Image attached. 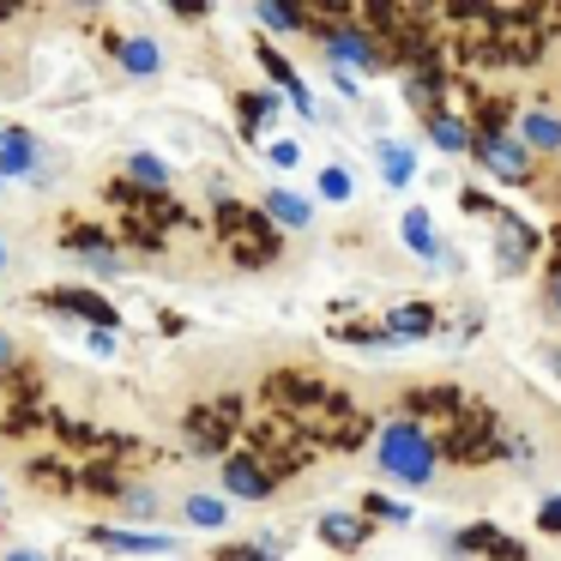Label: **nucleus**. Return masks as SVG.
I'll use <instances>...</instances> for the list:
<instances>
[{
	"instance_id": "obj_1",
	"label": "nucleus",
	"mask_w": 561,
	"mask_h": 561,
	"mask_svg": "<svg viewBox=\"0 0 561 561\" xmlns=\"http://www.w3.org/2000/svg\"><path fill=\"white\" fill-rule=\"evenodd\" d=\"M211 224H218L224 254H230L242 272H260V266H272V260L284 254V236L272 230V218L260 206H242V199L218 194L211 199Z\"/></svg>"
},
{
	"instance_id": "obj_2",
	"label": "nucleus",
	"mask_w": 561,
	"mask_h": 561,
	"mask_svg": "<svg viewBox=\"0 0 561 561\" xmlns=\"http://www.w3.org/2000/svg\"><path fill=\"white\" fill-rule=\"evenodd\" d=\"M375 459H380V471H387L392 483L423 489V483H435L440 447H435V435H428L423 423H411V416H392V423H380V435H375Z\"/></svg>"
},
{
	"instance_id": "obj_3",
	"label": "nucleus",
	"mask_w": 561,
	"mask_h": 561,
	"mask_svg": "<svg viewBox=\"0 0 561 561\" xmlns=\"http://www.w3.org/2000/svg\"><path fill=\"white\" fill-rule=\"evenodd\" d=\"M182 428H187V447H194L199 459H230V453H236V428H242V399L224 392L218 404H194Z\"/></svg>"
},
{
	"instance_id": "obj_4",
	"label": "nucleus",
	"mask_w": 561,
	"mask_h": 561,
	"mask_svg": "<svg viewBox=\"0 0 561 561\" xmlns=\"http://www.w3.org/2000/svg\"><path fill=\"white\" fill-rule=\"evenodd\" d=\"M314 37H320V49H327V61H332V73H380L387 67V49H380V37H368V31H356V25H320L314 19Z\"/></svg>"
},
{
	"instance_id": "obj_5",
	"label": "nucleus",
	"mask_w": 561,
	"mask_h": 561,
	"mask_svg": "<svg viewBox=\"0 0 561 561\" xmlns=\"http://www.w3.org/2000/svg\"><path fill=\"white\" fill-rule=\"evenodd\" d=\"M471 158L483 163L495 182H507V187H525L537 175V158L513 139V127H507V134H471Z\"/></svg>"
},
{
	"instance_id": "obj_6",
	"label": "nucleus",
	"mask_w": 561,
	"mask_h": 561,
	"mask_svg": "<svg viewBox=\"0 0 561 561\" xmlns=\"http://www.w3.org/2000/svg\"><path fill=\"white\" fill-rule=\"evenodd\" d=\"M440 549L447 556H483V561H531V549L519 543V537H507L501 525H465V531H453V537H440Z\"/></svg>"
},
{
	"instance_id": "obj_7",
	"label": "nucleus",
	"mask_w": 561,
	"mask_h": 561,
	"mask_svg": "<svg viewBox=\"0 0 561 561\" xmlns=\"http://www.w3.org/2000/svg\"><path fill=\"white\" fill-rule=\"evenodd\" d=\"M272 399L284 404V411H296V416H308V411H332V399L339 392L327 387V380H314L308 368H284V375H272Z\"/></svg>"
},
{
	"instance_id": "obj_8",
	"label": "nucleus",
	"mask_w": 561,
	"mask_h": 561,
	"mask_svg": "<svg viewBox=\"0 0 561 561\" xmlns=\"http://www.w3.org/2000/svg\"><path fill=\"white\" fill-rule=\"evenodd\" d=\"M224 495H230V501H272V495H278V477H272L266 465L242 447V453L224 459Z\"/></svg>"
},
{
	"instance_id": "obj_9",
	"label": "nucleus",
	"mask_w": 561,
	"mask_h": 561,
	"mask_svg": "<svg viewBox=\"0 0 561 561\" xmlns=\"http://www.w3.org/2000/svg\"><path fill=\"white\" fill-rule=\"evenodd\" d=\"M513 139H519L531 158H561V115L543 110V103H531V110H519V122H513Z\"/></svg>"
},
{
	"instance_id": "obj_10",
	"label": "nucleus",
	"mask_w": 561,
	"mask_h": 561,
	"mask_svg": "<svg viewBox=\"0 0 561 561\" xmlns=\"http://www.w3.org/2000/svg\"><path fill=\"white\" fill-rule=\"evenodd\" d=\"M43 170V151L25 127H0V182H31Z\"/></svg>"
},
{
	"instance_id": "obj_11",
	"label": "nucleus",
	"mask_w": 561,
	"mask_h": 561,
	"mask_svg": "<svg viewBox=\"0 0 561 561\" xmlns=\"http://www.w3.org/2000/svg\"><path fill=\"white\" fill-rule=\"evenodd\" d=\"M380 332H387V344H416L428 332H440V314H435V302H399V308H387Z\"/></svg>"
},
{
	"instance_id": "obj_12",
	"label": "nucleus",
	"mask_w": 561,
	"mask_h": 561,
	"mask_svg": "<svg viewBox=\"0 0 561 561\" xmlns=\"http://www.w3.org/2000/svg\"><path fill=\"white\" fill-rule=\"evenodd\" d=\"M260 211L272 218V230H278V236H290V230L308 236V230H314V206H308L296 187H266V206H260Z\"/></svg>"
},
{
	"instance_id": "obj_13",
	"label": "nucleus",
	"mask_w": 561,
	"mask_h": 561,
	"mask_svg": "<svg viewBox=\"0 0 561 561\" xmlns=\"http://www.w3.org/2000/svg\"><path fill=\"white\" fill-rule=\"evenodd\" d=\"M85 537L98 549H115V556H170L175 549V537H163V531H115V525H91Z\"/></svg>"
},
{
	"instance_id": "obj_14",
	"label": "nucleus",
	"mask_w": 561,
	"mask_h": 561,
	"mask_svg": "<svg viewBox=\"0 0 561 561\" xmlns=\"http://www.w3.org/2000/svg\"><path fill=\"white\" fill-rule=\"evenodd\" d=\"M435 416V428H453L465 416V392L459 387H416V392H404V416Z\"/></svg>"
},
{
	"instance_id": "obj_15",
	"label": "nucleus",
	"mask_w": 561,
	"mask_h": 561,
	"mask_svg": "<svg viewBox=\"0 0 561 561\" xmlns=\"http://www.w3.org/2000/svg\"><path fill=\"white\" fill-rule=\"evenodd\" d=\"M254 61L266 67V79H272L278 91H290V103H296V110H302V115H314V91L302 85V73H296V67L284 61V55L272 49V43H260V49H254Z\"/></svg>"
},
{
	"instance_id": "obj_16",
	"label": "nucleus",
	"mask_w": 561,
	"mask_h": 561,
	"mask_svg": "<svg viewBox=\"0 0 561 561\" xmlns=\"http://www.w3.org/2000/svg\"><path fill=\"white\" fill-rule=\"evenodd\" d=\"M110 55L127 67L134 79H158L163 73V49L151 37H110Z\"/></svg>"
},
{
	"instance_id": "obj_17",
	"label": "nucleus",
	"mask_w": 561,
	"mask_h": 561,
	"mask_svg": "<svg viewBox=\"0 0 561 561\" xmlns=\"http://www.w3.org/2000/svg\"><path fill=\"white\" fill-rule=\"evenodd\" d=\"M368 537H375V525L363 519V513H320V543H332V549H363Z\"/></svg>"
},
{
	"instance_id": "obj_18",
	"label": "nucleus",
	"mask_w": 561,
	"mask_h": 561,
	"mask_svg": "<svg viewBox=\"0 0 561 561\" xmlns=\"http://www.w3.org/2000/svg\"><path fill=\"white\" fill-rule=\"evenodd\" d=\"M375 170H380V182H387V187H411L416 151L404 146V139H375Z\"/></svg>"
},
{
	"instance_id": "obj_19",
	"label": "nucleus",
	"mask_w": 561,
	"mask_h": 561,
	"mask_svg": "<svg viewBox=\"0 0 561 561\" xmlns=\"http://www.w3.org/2000/svg\"><path fill=\"white\" fill-rule=\"evenodd\" d=\"M399 230H404V248H411L416 260H440V236H435V218H428L423 206H411L399 218Z\"/></svg>"
},
{
	"instance_id": "obj_20",
	"label": "nucleus",
	"mask_w": 561,
	"mask_h": 561,
	"mask_svg": "<svg viewBox=\"0 0 561 561\" xmlns=\"http://www.w3.org/2000/svg\"><path fill=\"white\" fill-rule=\"evenodd\" d=\"M127 187H139V194H170V163L163 158H151V151H134L127 158Z\"/></svg>"
},
{
	"instance_id": "obj_21",
	"label": "nucleus",
	"mask_w": 561,
	"mask_h": 561,
	"mask_svg": "<svg viewBox=\"0 0 561 561\" xmlns=\"http://www.w3.org/2000/svg\"><path fill=\"white\" fill-rule=\"evenodd\" d=\"M428 122V139H435V151H447V158H459V151H471V122H459L453 110L440 115H423Z\"/></svg>"
},
{
	"instance_id": "obj_22",
	"label": "nucleus",
	"mask_w": 561,
	"mask_h": 561,
	"mask_svg": "<svg viewBox=\"0 0 561 561\" xmlns=\"http://www.w3.org/2000/svg\"><path fill=\"white\" fill-rule=\"evenodd\" d=\"M272 115H278V98H272V91H248V98L236 103V122H242V139L266 134V127H272Z\"/></svg>"
},
{
	"instance_id": "obj_23",
	"label": "nucleus",
	"mask_w": 561,
	"mask_h": 561,
	"mask_svg": "<svg viewBox=\"0 0 561 561\" xmlns=\"http://www.w3.org/2000/svg\"><path fill=\"white\" fill-rule=\"evenodd\" d=\"M37 423H49V411H43V404H31V399H13V404H7V416H0V435L25 440Z\"/></svg>"
},
{
	"instance_id": "obj_24",
	"label": "nucleus",
	"mask_w": 561,
	"mask_h": 561,
	"mask_svg": "<svg viewBox=\"0 0 561 561\" xmlns=\"http://www.w3.org/2000/svg\"><path fill=\"white\" fill-rule=\"evenodd\" d=\"M284 556V537H254V543H230V549H218L211 561H278Z\"/></svg>"
},
{
	"instance_id": "obj_25",
	"label": "nucleus",
	"mask_w": 561,
	"mask_h": 561,
	"mask_svg": "<svg viewBox=\"0 0 561 561\" xmlns=\"http://www.w3.org/2000/svg\"><path fill=\"white\" fill-rule=\"evenodd\" d=\"M115 501H122V513H127V519H158V507H163V501H158V489H151V483H127Z\"/></svg>"
},
{
	"instance_id": "obj_26",
	"label": "nucleus",
	"mask_w": 561,
	"mask_h": 561,
	"mask_svg": "<svg viewBox=\"0 0 561 561\" xmlns=\"http://www.w3.org/2000/svg\"><path fill=\"white\" fill-rule=\"evenodd\" d=\"M254 19L266 31H314V13H302V7H254Z\"/></svg>"
},
{
	"instance_id": "obj_27",
	"label": "nucleus",
	"mask_w": 561,
	"mask_h": 561,
	"mask_svg": "<svg viewBox=\"0 0 561 561\" xmlns=\"http://www.w3.org/2000/svg\"><path fill=\"white\" fill-rule=\"evenodd\" d=\"M182 513H187V525H199V531H218L224 525V501L218 495H187Z\"/></svg>"
},
{
	"instance_id": "obj_28",
	"label": "nucleus",
	"mask_w": 561,
	"mask_h": 561,
	"mask_svg": "<svg viewBox=\"0 0 561 561\" xmlns=\"http://www.w3.org/2000/svg\"><path fill=\"white\" fill-rule=\"evenodd\" d=\"M31 483H37V489H79L73 483V471H67V459H31Z\"/></svg>"
},
{
	"instance_id": "obj_29",
	"label": "nucleus",
	"mask_w": 561,
	"mask_h": 561,
	"mask_svg": "<svg viewBox=\"0 0 561 561\" xmlns=\"http://www.w3.org/2000/svg\"><path fill=\"white\" fill-rule=\"evenodd\" d=\"M351 194H356V175L344 170V163H327V170H320V199H332V206H344Z\"/></svg>"
},
{
	"instance_id": "obj_30",
	"label": "nucleus",
	"mask_w": 561,
	"mask_h": 561,
	"mask_svg": "<svg viewBox=\"0 0 561 561\" xmlns=\"http://www.w3.org/2000/svg\"><path fill=\"white\" fill-rule=\"evenodd\" d=\"M363 519H392V525H404V519H411V507H404V501H387V495H368V501H363Z\"/></svg>"
},
{
	"instance_id": "obj_31",
	"label": "nucleus",
	"mask_w": 561,
	"mask_h": 561,
	"mask_svg": "<svg viewBox=\"0 0 561 561\" xmlns=\"http://www.w3.org/2000/svg\"><path fill=\"white\" fill-rule=\"evenodd\" d=\"M537 531H543V537H561V495H549L543 507H537Z\"/></svg>"
},
{
	"instance_id": "obj_32",
	"label": "nucleus",
	"mask_w": 561,
	"mask_h": 561,
	"mask_svg": "<svg viewBox=\"0 0 561 561\" xmlns=\"http://www.w3.org/2000/svg\"><path fill=\"white\" fill-rule=\"evenodd\" d=\"M543 308H549V320H561V266L549 272V284H543Z\"/></svg>"
},
{
	"instance_id": "obj_33",
	"label": "nucleus",
	"mask_w": 561,
	"mask_h": 561,
	"mask_svg": "<svg viewBox=\"0 0 561 561\" xmlns=\"http://www.w3.org/2000/svg\"><path fill=\"white\" fill-rule=\"evenodd\" d=\"M13 363H19V344H13V339H7V332H0V380L13 375Z\"/></svg>"
},
{
	"instance_id": "obj_34",
	"label": "nucleus",
	"mask_w": 561,
	"mask_h": 561,
	"mask_svg": "<svg viewBox=\"0 0 561 561\" xmlns=\"http://www.w3.org/2000/svg\"><path fill=\"white\" fill-rule=\"evenodd\" d=\"M296 158H302V151H296V139H290V146H272V163H278V170H296Z\"/></svg>"
},
{
	"instance_id": "obj_35",
	"label": "nucleus",
	"mask_w": 561,
	"mask_h": 561,
	"mask_svg": "<svg viewBox=\"0 0 561 561\" xmlns=\"http://www.w3.org/2000/svg\"><path fill=\"white\" fill-rule=\"evenodd\" d=\"M0 561H49V556H43V549H7Z\"/></svg>"
},
{
	"instance_id": "obj_36",
	"label": "nucleus",
	"mask_w": 561,
	"mask_h": 561,
	"mask_svg": "<svg viewBox=\"0 0 561 561\" xmlns=\"http://www.w3.org/2000/svg\"><path fill=\"white\" fill-rule=\"evenodd\" d=\"M0 272H7V242H0Z\"/></svg>"
},
{
	"instance_id": "obj_37",
	"label": "nucleus",
	"mask_w": 561,
	"mask_h": 561,
	"mask_svg": "<svg viewBox=\"0 0 561 561\" xmlns=\"http://www.w3.org/2000/svg\"><path fill=\"white\" fill-rule=\"evenodd\" d=\"M556 199H561V187H556Z\"/></svg>"
}]
</instances>
